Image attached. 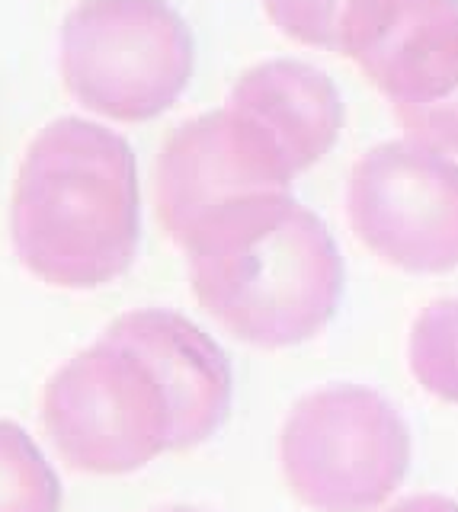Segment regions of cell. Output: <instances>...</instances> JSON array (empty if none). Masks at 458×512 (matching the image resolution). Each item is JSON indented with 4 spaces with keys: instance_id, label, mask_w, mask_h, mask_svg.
<instances>
[{
    "instance_id": "cell-10",
    "label": "cell",
    "mask_w": 458,
    "mask_h": 512,
    "mask_svg": "<svg viewBox=\"0 0 458 512\" xmlns=\"http://www.w3.org/2000/svg\"><path fill=\"white\" fill-rule=\"evenodd\" d=\"M61 484L39 445L17 423L0 420V512H58Z\"/></svg>"
},
{
    "instance_id": "cell-4",
    "label": "cell",
    "mask_w": 458,
    "mask_h": 512,
    "mask_svg": "<svg viewBox=\"0 0 458 512\" xmlns=\"http://www.w3.org/2000/svg\"><path fill=\"white\" fill-rule=\"evenodd\" d=\"M193 64V32L167 0H84L61 26L68 93L116 122L161 116L180 100Z\"/></svg>"
},
{
    "instance_id": "cell-6",
    "label": "cell",
    "mask_w": 458,
    "mask_h": 512,
    "mask_svg": "<svg viewBox=\"0 0 458 512\" xmlns=\"http://www.w3.org/2000/svg\"><path fill=\"white\" fill-rule=\"evenodd\" d=\"M356 237L407 272L458 266V164L414 141H388L359 157L346 186Z\"/></svg>"
},
{
    "instance_id": "cell-3",
    "label": "cell",
    "mask_w": 458,
    "mask_h": 512,
    "mask_svg": "<svg viewBox=\"0 0 458 512\" xmlns=\"http://www.w3.org/2000/svg\"><path fill=\"white\" fill-rule=\"evenodd\" d=\"M183 250L202 308L260 349L318 336L343 295L334 237L289 192L247 199L215 215Z\"/></svg>"
},
{
    "instance_id": "cell-14",
    "label": "cell",
    "mask_w": 458,
    "mask_h": 512,
    "mask_svg": "<svg viewBox=\"0 0 458 512\" xmlns=\"http://www.w3.org/2000/svg\"><path fill=\"white\" fill-rule=\"evenodd\" d=\"M388 512H458V503L436 493H420V496H407V500L391 506Z\"/></svg>"
},
{
    "instance_id": "cell-5",
    "label": "cell",
    "mask_w": 458,
    "mask_h": 512,
    "mask_svg": "<svg viewBox=\"0 0 458 512\" xmlns=\"http://www.w3.org/2000/svg\"><path fill=\"white\" fill-rule=\"evenodd\" d=\"M292 493L318 512H375L410 468V429L362 384H330L292 407L279 442Z\"/></svg>"
},
{
    "instance_id": "cell-15",
    "label": "cell",
    "mask_w": 458,
    "mask_h": 512,
    "mask_svg": "<svg viewBox=\"0 0 458 512\" xmlns=\"http://www.w3.org/2000/svg\"><path fill=\"white\" fill-rule=\"evenodd\" d=\"M161 512H202V509H193V506H170V509H161Z\"/></svg>"
},
{
    "instance_id": "cell-9",
    "label": "cell",
    "mask_w": 458,
    "mask_h": 512,
    "mask_svg": "<svg viewBox=\"0 0 458 512\" xmlns=\"http://www.w3.org/2000/svg\"><path fill=\"white\" fill-rule=\"evenodd\" d=\"M254 122L292 176L334 148L343 128L340 93L324 71L305 61H263L234 84L228 103Z\"/></svg>"
},
{
    "instance_id": "cell-8",
    "label": "cell",
    "mask_w": 458,
    "mask_h": 512,
    "mask_svg": "<svg viewBox=\"0 0 458 512\" xmlns=\"http://www.w3.org/2000/svg\"><path fill=\"white\" fill-rule=\"evenodd\" d=\"M337 52L394 109L430 106L458 87V0H350Z\"/></svg>"
},
{
    "instance_id": "cell-12",
    "label": "cell",
    "mask_w": 458,
    "mask_h": 512,
    "mask_svg": "<svg viewBox=\"0 0 458 512\" xmlns=\"http://www.w3.org/2000/svg\"><path fill=\"white\" fill-rule=\"evenodd\" d=\"M260 4L282 36L337 52L340 23L350 0H260Z\"/></svg>"
},
{
    "instance_id": "cell-13",
    "label": "cell",
    "mask_w": 458,
    "mask_h": 512,
    "mask_svg": "<svg viewBox=\"0 0 458 512\" xmlns=\"http://www.w3.org/2000/svg\"><path fill=\"white\" fill-rule=\"evenodd\" d=\"M394 112L414 144L436 154H458V87L430 106H407Z\"/></svg>"
},
{
    "instance_id": "cell-11",
    "label": "cell",
    "mask_w": 458,
    "mask_h": 512,
    "mask_svg": "<svg viewBox=\"0 0 458 512\" xmlns=\"http://www.w3.org/2000/svg\"><path fill=\"white\" fill-rule=\"evenodd\" d=\"M407 359L410 372L426 391L458 404V298L423 308L410 330Z\"/></svg>"
},
{
    "instance_id": "cell-1",
    "label": "cell",
    "mask_w": 458,
    "mask_h": 512,
    "mask_svg": "<svg viewBox=\"0 0 458 512\" xmlns=\"http://www.w3.org/2000/svg\"><path fill=\"white\" fill-rule=\"evenodd\" d=\"M231 362L167 308L122 314L45 384L42 423L84 474H132L164 452L209 442L231 410Z\"/></svg>"
},
{
    "instance_id": "cell-7",
    "label": "cell",
    "mask_w": 458,
    "mask_h": 512,
    "mask_svg": "<svg viewBox=\"0 0 458 512\" xmlns=\"http://www.w3.org/2000/svg\"><path fill=\"white\" fill-rule=\"evenodd\" d=\"M295 176L241 112L221 106L170 132L157 157V215L186 247L215 215L260 196L289 192Z\"/></svg>"
},
{
    "instance_id": "cell-2",
    "label": "cell",
    "mask_w": 458,
    "mask_h": 512,
    "mask_svg": "<svg viewBox=\"0 0 458 512\" xmlns=\"http://www.w3.org/2000/svg\"><path fill=\"white\" fill-rule=\"evenodd\" d=\"M20 263L58 288H100L135 263L138 170L129 141L65 116L26 148L10 202Z\"/></svg>"
}]
</instances>
